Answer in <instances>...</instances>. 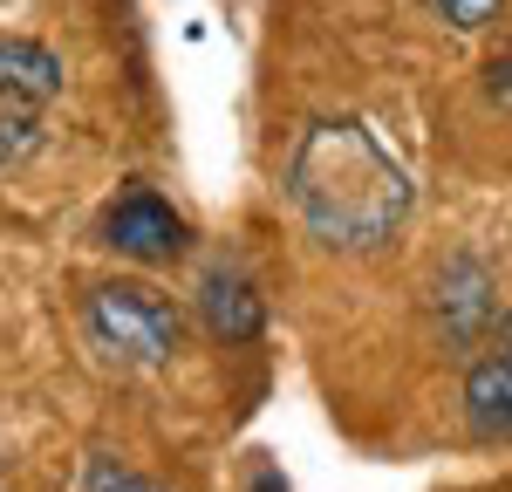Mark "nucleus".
I'll return each mask as SVG.
<instances>
[{
  "label": "nucleus",
  "mask_w": 512,
  "mask_h": 492,
  "mask_svg": "<svg viewBox=\"0 0 512 492\" xmlns=\"http://www.w3.org/2000/svg\"><path fill=\"white\" fill-rule=\"evenodd\" d=\"M280 185L294 219L328 253H376L403 233L417 185L390 144L362 117H308L287 144Z\"/></svg>",
  "instance_id": "1"
},
{
  "label": "nucleus",
  "mask_w": 512,
  "mask_h": 492,
  "mask_svg": "<svg viewBox=\"0 0 512 492\" xmlns=\"http://www.w3.org/2000/svg\"><path fill=\"white\" fill-rule=\"evenodd\" d=\"M82 335L117 369H164L185 349V308L151 281H103L82 294Z\"/></svg>",
  "instance_id": "2"
},
{
  "label": "nucleus",
  "mask_w": 512,
  "mask_h": 492,
  "mask_svg": "<svg viewBox=\"0 0 512 492\" xmlns=\"http://www.w3.org/2000/svg\"><path fill=\"white\" fill-rule=\"evenodd\" d=\"M431 315H437V335L451 342V356H465L472 363L478 349L506 328V301H499V274L478 260V253H451L444 267H437L431 281Z\"/></svg>",
  "instance_id": "3"
},
{
  "label": "nucleus",
  "mask_w": 512,
  "mask_h": 492,
  "mask_svg": "<svg viewBox=\"0 0 512 492\" xmlns=\"http://www.w3.org/2000/svg\"><path fill=\"white\" fill-rule=\"evenodd\" d=\"M103 246H110L117 260L158 267V260H178V253L192 246V226H185V212L171 199H158L151 185H130V192H117L110 212H103Z\"/></svg>",
  "instance_id": "4"
},
{
  "label": "nucleus",
  "mask_w": 512,
  "mask_h": 492,
  "mask_svg": "<svg viewBox=\"0 0 512 492\" xmlns=\"http://www.w3.org/2000/svg\"><path fill=\"white\" fill-rule=\"evenodd\" d=\"M198 322L212 342H226V349H246V342H260L267 335V294L260 281L239 267V260H212L205 274H198Z\"/></svg>",
  "instance_id": "5"
},
{
  "label": "nucleus",
  "mask_w": 512,
  "mask_h": 492,
  "mask_svg": "<svg viewBox=\"0 0 512 492\" xmlns=\"http://www.w3.org/2000/svg\"><path fill=\"white\" fill-rule=\"evenodd\" d=\"M465 424L485 445H506L512 438V356L499 342H485L465 363Z\"/></svg>",
  "instance_id": "6"
},
{
  "label": "nucleus",
  "mask_w": 512,
  "mask_h": 492,
  "mask_svg": "<svg viewBox=\"0 0 512 492\" xmlns=\"http://www.w3.org/2000/svg\"><path fill=\"white\" fill-rule=\"evenodd\" d=\"M62 96V55L28 35H0V110H41Z\"/></svg>",
  "instance_id": "7"
},
{
  "label": "nucleus",
  "mask_w": 512,
  "mask_h": 492,
  "mask_svg": "<svg viewBox=\"0 0 512 492\" xmlns=\"http://www.w3.org/2000/svg\"><path fill=\"white\" fill-rule=\"evenodd\" d=\"M82 492H164V486L144 479L137 465H123L117 451H89L82 458Z\"/></svg>",
  "instance_id": "8"
},
{
  "label": "nucleus",
  "mask_w": 512,
  "mask_h": 492,
  "mask_svg": "<svg viewBox=\"0 0 512 492\" xmlns=\"http://www.w3.org/2000/svg\"><path fill=\"white\" fill-rule=\"evenodd\" d=\"M41 151V123L35 110H0V171H14L21 158Z\"/></svg>",
  "instance_id": "9"
},
{
  "label": "nucleus",
  "mask_w": 512,
  "mask_h": 492,
  "mask_svg": "<svg viewBox=\"0 0 512 492\" xmlns=\"http://www.w3.org/2000/svg\"><path fill=\"white\" fill-rule=\"evenodd\" d=\"M437 21H451L458 35H485L499 14H506V0H431Z\"/></svg>",
  "instance_id": "10"
},
{
  "label": "nucleus",
  "mask_w": 512,
  "mask_h": 492,
  "mask_svg": "<svg viewBox=\"0 0 512 492\" xmlns=\"http://www.w3.org/2000/svg\"><path fill=\"white\" fill-rule=\"evenodd\" d=\"M485 103L512 117V48H499V55L485 62Z\"/></svg>",
  "instance_id": "11"
},
{
  "label": "nucleus",
  "mask_w": 512,
  "mask_h": 492,
  "mask_svg": "<svg viewBox=\"0 0 512 492\" xmlns=\"http://www.w3.org/2000/svg\"><path fill=\"white\" fill-rule=\"evenodd\" d=\"M253 492H287V479H280V465H260V472H253Z\"/></svg>",
  "instance_id": "12"
},
{
  "label": "nucleus",
  "mask_w": 512,
  "mask_h": 492,
  "mask_svg": "<svg viewBox=\"0 0 512 492\" xmlns=\"http://www.w3.org/2000/svg\"><path fill=\"white\" fill-rule=\"evenodd\" d=\"M492 342H499V349H506V356H512V315H506V328H499V335H492Z\"/></svg>",
  "instance_id": "13"
},
{
  "label": "nucleus",
  "mask_w": 512,
  "mask_h": 492,
  "mask_svg": "<svg viewBox=\"0 0 512 492\" xmlns=\"http://www.w3.org/2000/svg\"><path fill=\"white\" fill-rule=\"evenodd\" d=\"M0 486H7V458H0Z\"/></svg>",
  "instance_id": "14"
}]
</instances>
